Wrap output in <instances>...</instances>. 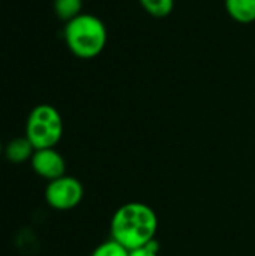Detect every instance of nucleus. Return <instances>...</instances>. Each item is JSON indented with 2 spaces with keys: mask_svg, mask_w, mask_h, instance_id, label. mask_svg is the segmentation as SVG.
Masks as SVG:
<instances>
[{
  "mask_svg": "<svg viewBox=\"0 0 255 256\" xmlns=\"http://www.w3.org/2000/svg\"><path fill=\"white\" fill-rule=\"evenodd\" d=\"M228 15L242 24L255 21V0H225Z\"/></svg>",
  "mask_w": 255,
  "mask_h": 256,
  "instance_id": "0eeeda50",
  "label": "nucleus"
},
{
  "mask_svg": "<svg viewBox=\"0 0 255 256\" xmlns=\"http://www.w3.org/2000/svg\"><path fill=\"white\" fill-rule=\"evenodd\" d=\"M90 256H129V250L116 240L110 238L101 243L98 248H95Z\"/></svg>",
  "mask_w": 255,
  "mask_h": 256,
  "instance_id": "9d476101",
  "label": "nucleus"
},
{
  "mask_svg": "<svg viewBox=\"0 0 255 256\" xmlns=\"http://www.w3.org/2000/svg\"><path fill=\"white\" fill-rule=\"evenodd\" d=\"M84 196V188L81 182L71 176H63L48 182L45 188L47 204L59 212H68L75 208Z\"/></svg>",
  "mask_w": 255,
  "mask_h": 256,
  "instance_id": "20e7f679",
  "label": "nucleus"
},
{
  "mask_svg": "<svg viewBox=\"0 0 255 256\" xmlns=\"http://www.w3.org/2000/svg\"><path fill=\"white\" fill-rule=\"evenodd\" d=\"M24 136L35 150L56 148L63 136V118L60 112L48 104L35 106L26 122Z\"/></svg>",
  "mask_w": 255,
  "mask_h": 256,
  "instance_id": "7ed1b4c3",
  "label": "nucleus"
},
{
  "mask_svg": "<svg viewBox=\"0 0 255 256\" xmlns=\"http://www.w3.org/2000/svg\"><path fill=\"white\" fill-rule=\"evenodd\" d=\"M83 0H54V12L63 21H71L81 15Z\"/></svg>",
  "mask_w": 255,
  "mask_h": 256,
  "instance_id": "6e6552de",
  "label": "nucleus"
},
{
  "mask_svg": "<svg viewBox=\"0 0 255 256\" xmlns=\"http://www.w3.org/2000/svg\"><path fill=\"white\" fill-rule=\"evenodd\" d=\"M129 256H159V244L156 240H153L146 246L129 250Z\"/></svg>",
  "mask_w": 255,
  "mask_h": 256,
  "instance_id": "9b49d317",
  "label": "nucleus"
},
{
  "mask_svg": "<svg viewBox=\"0 0 255 256\" xmlns=\"http://www.w3.org/2000/svg\"><path fill=\"white\" fill-rule=\"evenodd\" d=\"M30 164L33 171L48 182L63 177L66 174V160L56 148L35 150Z\"/></svg>",
  "mask_w": 255,
  "mask_h": 256,
  "instance_id": "39448f33",
  "label": "nucleus"
},
{
  "mask_svg": "<svg viewBox=\"0 0 255 256\" xmlns=\"http://www.w3.org/2000/svg\"><path fill=\"white\" fill-rule=\"evenodd\" d=\"M33 153L35 147L26 136H17L11 140L3 148V154L11 164H24L32 159Z\"/></svg>",
  "mask_w": 255,
  "mask_h": 256,
  "instance_id": "423d86ee",
  "label": "nucleus"
},
{
  "mask_svg": "<svg viewBox=\"0 0 255 256\" xmlns=\"http://www.w3.org/2000/svg\"><path fill=\"white\" fill-rule=\"evenodd\" d=\"M3 148H5V147H3V144H2V141H0V156H2V153H3Z\"/></svg>",
  "mask_w": 255,
  "mask_h": 256,
  "instance_id": "f8f14e48",
  "label": "nucleus"
},
{
  "mask_svg": "<svg viewBox=\"0 0 255 256\" xmlns=\"http://www.w3.org/2000/svg\"><path fill=\"white\" fill-rule=\"evenodd\" d=\"M158 225V216L150 206L132 201L114 212L110 222V232L113 240L128 250H134L155 240Z\"/></svg>",
  "mask_w": 255,
  "mask_h": 256,
  "instance_id": "f257e3e1",
  "label": "nucleus"
},
{
  "mask_svg": "<svg viewBox=\"0 0 255 256\" xmlns=\"http://www.w3.org/2000/svg\"><path fill=\"white\" fill-rule=\"evenodd\" d=\"M63 38L74 56L89 60L104 51L108 34L101 18L90 14H81L66 22Z\"/></svg>",
  "mask_w": 255,
  "mask_h": 256,
  "instance_id": "f03ea898",
  "label": "nucleus"
},
{
  "mask_svg": "<svg viewBox=\"0 0 255 256\" xmlns=\"http://www.w3.org/2000/svg\"><path fill=\"white\" fill-rule=\"evenodd\" d=\"M140 3L146 12L158 18L170 15L174 8V0H140Z\"/></svg>",
  "mask_w": 255,
  "mask_h": 256,
  "instance_id": "1a4fd4ad",
  "label": "nucleus"
}]
</instances>
